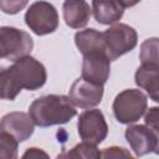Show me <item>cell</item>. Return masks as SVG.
<instances>
[{
	"label": "cell",
	"mask_w": 159,
	"mask_h": 159,
	"mask_svg": "<svg viewBox=\"0 0 159 159\" xmlns=\"http://www.w3.org/2000/svg\"><path fill=\"white\" fill-rule=\"evenodd\" d=\"M77 111L73 103L66 96L47 94L35 99L29 108V116L35 125L51 127L70 122Z\"/></svg>",
	"instance_id": "cell-1"
},
{
	"label": "cell",
	"mask_w": 159,
	"mask_h": 159,
	"mask_svg": "<svg viewBox=\"0 0 159 159\" xmlns=\"http://www.w3.org/2000/svg\"><path fill=\"white\" fill-rule=\"evenodd\" d=\"M9 75L19 92H21V89H39L47 80L45 66L29 55L15 61L14 65L9 67Z\"/></svg>",
	"instance_id": "cell-2"
},
{
	"label": "cell",
	"mask_w": 159,
	"mask_h": 159,
	"mask_svg": "<svg viewBox=\"0 0 159 159\" xmlns=\"http://www.w3.org/2000/svg\"><path fill=\"white\" fill-rule=\"evenodd\" d=\"M104 53L111 61H116L132 51L138 42L137 31L127 24H114L102 32Z\"/></svg>",
	"instance_id": "cell-3"
},
{
	"label": "cell",
	"mask_w": 159,
	"mask_h": 159,
	"mask_svg": "<svg viewBox=\"0 0 159 159\" xmlns=\"http://www.w3.org/2000/svg\"><path fill=\"white\" fill-rule=\"evenodd\" d=\"M147 107V96L139 89L129 88L117 94L113 102V113L119 123L130 124L143 117Z\"/></svg>",
	"instance_id": "cell-4"
},
{
	"label": "cell",
	"mask_w": 159,
	"mask_h": 159,
	"mask_svg": "<svg viewBox=\"0 0 159 159\" xmlns=\"http://www.w3.org/2000/svg\"><path fill=\"white\" fill-rule=\"evenodd\" d=\"M32 47L34 40L26 31L11 26L0 27V58L15 62L30 55Z\"/></svg>",
	"instance_id": "cell-5"
},
{
	"label": "cell",
	"mask_w": 159,
	"mask_h": 159,
	"mask_svg": "<svg viewBox=\"0 0 159 159\" xmlns=\"http://www.w3.org/2000/svg\"><path fill=\"white\" fill-rule=\"evenodd\" d=\"M25 22L34 34L43 36L57 30L58 14L52 4L40 0L30 5L25 14Z\"/></svg>",
	"instance_id": "cell-6"
},
{
	"label": "cell",
	"mask_w": 159,
	"mask_h": 159,
	"mask_svg": "<svg viewBox=\"0 0 159 159\" xmlns=\"http://www.w3.org/2000/svg\"><path fill=\"white\" fill-rule=\"evenodd\" d=\"M78 134L83 142L92 144L102 143L108 134V125L99 109H87L78 117Z\"/></svg>",
	"instance_id": "cell-7"
},
{
	"label": "cell",
	"mask_w": 159,
	"mask_h": 159,
	"mask_svg": "<svg viewBox=\"0 0 159 159\" xmlns=\"http://www.w3.org/2000/svg\"><path fill=\"white\" fill-rule=\"evenodd\" d=\"M125 139L137 157L158 153L159 133L143 124H133L125 129Z\"/></svg>",
	"instance_id": "cell-8"
},
{
	"label": "cell",
	"mask_w": 159,
	"mask_h": 159,
	"mask_svg": "<svg viewBox=\"0 0 159 159\" xmlns=\"http://www.w3.org/2000/svg\"><path fill=\"white\" fill-rule=\"evenodd\" d=\"M111 72V60L102 51H93L83 55L82 78L103 86Z\"/></svg>",
	"instance_id": "cell-9"
},
{
	"label": "cell",
	"mask_w": 159,
	"mask_h": 159,
	"mask_svg": "<svg viewBox=\"0 0 159 159\" xmlns=\"http://www.w3.org/2000/svg\"><path fill=\"white\" fill-rule=\"evenodd\" d=\"M103 97V86L96 84L92 82H88L86 80L77 78L68 93L70 101L73 103V106L80 108H92L101 103Z\"/></svg>",
	"instance_id": "cell-10"
},
{
	"label": "cell",
	"mask_w": 159,
	"mask_h": 159,
	"mask_svg": "<svg viewBox=\"0 0 159 159\" xmlns=\"http://www.w3.org/2000/svg\"><path fill=\"white\" fill-rule=\"evenodd\" d=\"M35 129V123L25 112H10L0 120V132L12 135L19 143L29 139Z\"/></svg>",
	"instance_id": "cell-11"
},
{
	"label": "cell",
	"mask_w": 159,
	"mask_h": 159,
	"mask_svg": "<svg viewBox=\"0 0 159 159\" xmlns=\"http://www.w3.org/2000/svg\"><path fill=\"white\" fill-rule=\"evenodd\" d=\"M63 20L72 29L84 27L91 17V7L86 0H66L63 4Z\"/></svg>",
	"instance_id": "cell-12"
},
{
	"label": "cell",
	"mask_w": 159,
	"mask_h": 159,
	"mask_svg": "<svg viewBox=\"0 0 159 159\" xmlns=\"http://www.w3.org/2000/svg\"><path fill=\"white\" fill-rule=\"evenodd\" d=\"M134 78L137 86L145 89L154 102L159 101V63H142Z\"/></svg>",
	"instance_id": "cell-13"
},
{
	"label": "cell",
	"mask_w": 159,
	"mask_h": 159,
	"mask_svg": "<svg viewBox=\"0 0 159 159\" xmlns=\"http://www.w3.org/2000/svg\"><path fill=\"white\" fill-rule=\"evenodd\" d=\"M97 22L103 25H113L119 21L124 14V6L119 0H92V9Z\"/></svg>",
	"instance_id": "cell-14"
},
{
	"label": "cell",
	"mask_w": 159,
	"mask_h": 159,
	"mask_svg": "<svg viewBox=\"0 0 159 159\" xmlns=\"http://www.w3.org/2000/svg\"><path fill=\"white\" fill-rule=\"evenodd\" d=\"M75 43L82 55L93 51H102L103 48V35L102 32L94 29H86L82 31L76 32L75 35Z\"/></svg>",
	"instance_id": "cell-15"
},
{
	"label": "cell",
	"mask_w": 159,
	"mask_h": 159,
	"mask_svg": "<svg viewBox=\"0 0 159 159\" xmlns=\"http://www.w3.org/2000/svg\"><path fill=\"white\" fill-rule=\"evenodd\" d=\"M58 158H84V159L93 158L96 159V158H101V152L97 149L96 144L82 140V143L75 145L71 150L58 154Z\"/></svg>",
	"instance_id": "cell-16"
},
{
	"label": "cell",
	"mask_w": 159,
	"mask_h": 159,
	"mask_svg": "<svg viewBox=\"0 0 159 159\" xmlns=\"http://www.w3.org/2000/svg\"><path fill=\"white\" fill-rule=\"evenodd\" d=\"M158 39L152 37L145 40L140 46L139 58L142 63H159L158 61Z\"/></svg>",
	"instance_id": "cell-17"
},
{
	"label": "cell",
	"mask_w": 159,
	"mask_h": 159,
	"mask_svg": "<svg viewBox=\"0 0 159 159\" xmlns=\"http://www.w3.org/2000/svg\"><path fill=\"white\" fill-rule=\"evenodd\" d=\"M19 142L6 132H0V158L15 159L17 158Z\"/></svg>",
	"instance_id": "cell-18"
},
{
	"label": "cell",
	"mask_w": 159,
	"mask_h": 159,
	"mask_svg": "<svg viewBox=\"0 0 159 159\" xmlns=\"http://www.w3.org/2000/svg\"><path fill=\"white\" fill-rule=\"evenodd\" d=\"M29 0H0V10L7 15H15L24 10Z\"/></svg>",
	"instance_id": "cell-19"
},
{
	"label": "cell",
	"mask_w": 159,
	"mask_h": 159,
	"mask_svg": "<svg viewBox=\"0 0 159 159\" xmlns=\"http://www.w3.org/2000/svg\"><path fill=\"white\" fill-rule=\"evenodd\" d=\"M144 120H145L147 127H149L154 132L159 133V109H158V107L149 108V111L147 112V114L144 117Z\"/></svg>",
	"instance_id": "cell-20"
},
{
	"label": "cell",
	"mask_w": 159,
	"mask_h": 159,
	"mask_svg": "<svg viewBox=\"0 0 159 159\" xmlns=\"http://www.w3.org/2000/svg\"><path fill=\"white\" fill-rule=\"evenodd\" d=\"M130 158V153L128 150H125L124 148H119V147H109L106 148L103 152H101V158Z\"/></svg>",
	"instance_id": "cell-21"
},
{
	"label": "cell",
	"mask_w": 159,
	"mask_h": 159,
	"mask_svg": "<svg viewBox=\"0 0 159 159\" xmlns=\"http://www.w3.org/2000/svg\"><path fill=\"white\" fill-rule=\"evenodd\" d=\"M41 157L48 158V154L45 153L43 150L39 149V148H30V149H27V150L24 153V155H22V158H41Z\"/></svg>",
	"instance_id": "cell-22"
},
{
	"label": "cell",
	"mask_w": 159,
	"mask_h": 159,
	"mask_svg": "<svg viewBox=\"0 0 159 159\" xmlns=\"http://www.w3.org/2000/svg\"><path fill=\"white\" fill-rule=\"evenodd\" d=\"M140 0H119V2L124 6V7H132L134 5H137Z\"/></svg>",
	"instance_id": "cell-23"
}]
</instances>
